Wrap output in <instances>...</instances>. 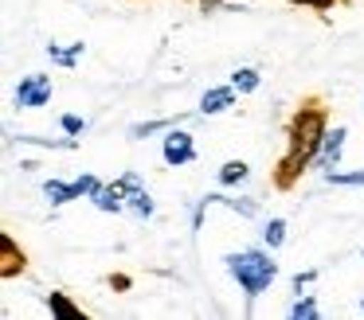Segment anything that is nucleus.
I'll list each match as a JSON object with an SVG mask.
<instances>
[{"label":"nucleus","instance_id":"f257e3e1","mask_svg":"<svg viewBox=\"0 0 364 320\" xmlns=\"http://www.w3.org/2000/svg\"><path fill=\"white\" fill-rule=\"evenodd\" d=\"M325 133H329V114L317 98H306L298 109H294L290 125H286V153L274 168V187L278 192H290L301 180V172L314 168L317 148H321Z\"/></svg>","mask_w":364,"mask_h":320},{"label":"nucleus","instance_id":"f03ea898","mask_svg":"<svg viewBox=\"0 0 364 320\" xmlns=\"http://www.w3.org/2000/svg\"><path fill=\"white\" fill-rule=\"evenodd\" d=\"M228 273L235 277V285L243 289L247 304H255L278 277V262H274V250H259V246H247V250H235V254L223 258Z\"/></svg>","mask_w":364,"mask_h":320},{"label":"nucleus","instance_id":"7ed1b4c3","mask_svg":"<svg viewBox=\"0 0 364 320\" xmlns=\"http://www.w3.org/2000/svg\"><path fill=\"white\" fill-rule=\"evenodd\" d=\"M51 94H55V82H51V75H43V70H32V75H24L16 82V90H12V101H16V109H43L51 101Z\"/></svg>","mask_w":364,"mask_h":320},{"label":"nucleus","instance_id":"20e7f679","mask_svg":"<svg viewBox=\"0 0 364 320\" xmlns=\"http://www.w3.org/2000/svg\"><path fill=\"white\" fill-rule=\"evenodd\" d=\"M161 160L168 164V168H184V164L196 160V137H192L188 129H181V125H173V129H165V145H161Z\"/></svg>","mask_w":364,"mask_h":320},{"label":"nucleus","instance_id":"39448f33","mask_svg":"<svg viewBox=\"0 0 364 320\" xmlns=\"http://www.w3.org/2000/svg\"><path fill=\"white\" fill-rule=\"evenodd\" d=\"M118 184H122V192H126V207L134 211L137 219H153L157 203H153V195L145 192L141 176H137V172H126V176H118Z\"/></svg>","mask_w":364,"mask_h":320},{"label":"nucleus","instance_id":"423d86ee","mask_svg":"<svg viewBox=\"0 0 364 320\" xmlns=\"http://www.w3.org/2000/svg\"><path fill=\"white\" fill-rule=\"evenodd\" d=\"M345 137H348V129H345V125H337V129H329V133H325L321 148H317L314 168H321V172L341 168V156H345Z\"/></svg>","mask_w":364,"mask_h":320},{"label":"nucleus","instance_id":"0eeeda50","mask_svg":"<svg viewBox=\"0 0 364 320\" xmlns=\"http://www.w3.org/2000/svg\"><path fill=\"white\" fill-rule=\"evenodd\" d=\"M235 86H212V90H204V98H200V114L204 117H215V114H223V109H231L235 106Z\"/></svg>","mask_w":364,"mask_h":320},{"label":"nucleus","instance_id":"6e6552de","mask_svg":"<svg viewBox=\"0 0 364 320\" xmlns=\"http://www.w3.org/2000/svg\"><path fill=\"white\" fill-rule=\"evenodd\" d=\"M0 277H16V273L28 270V258L24 250H16V242H12V234H0Z\"/></svg>","mask_w":364,"mask_h":320},{"label":"nucleus","instance_id":"1a4fd4ad","mask_svg":"<svg viewBox=\"0 0 364 320\" xmlns=\"http://www.w3.org/2000/svg\"><path fill=\"white\" fill-rule=\"evenodd\" d=\"M90 203H95L98 211H106V215H118V211H126V192H122V184L114 180V184H102L95 195H90Z\"/></svg>","mask_w":364,"mask_h":320},{"label":"nucleus","instance_id":"9d476101","mask_svg":"<svg viewBox=\"0 0 364 320\" xmlns=\"http://www.w3.org/2000/svg\"><path fill=\"white\" fill-rule=\"evenodd\" d=\"M43 199H48L51 207H63V203H71V199H82V192H79L75 180H43Z\"/></svg>","mask_w":364,"mask_h":320},{"label":"nucleus","instance_id":"9b49d317","mask_svg":"<svg viewBox=\"0 0 364 320\" xmlns=\"http://www.w3.org/2000/svg\"><path fill=\"white\" fill-rule=\"evenodd\" d=\"M48 55H51V62H55V67H63V70H75L79 67V59L82 55H87V43H82V39H75V43H48Z\"/></svg>","mask_w":364,"mask_h":320},{"label":"nucleus","instance_id":"f8f14e48","mask_svg":"<svg viewBox=\"0 0 364 320\" xmlns=\"http://www.w3.org/2000/svg\"><path fill=\"white\" fill-rule=\"evenodd\" d=\"M173 125H181V117H157V121H137V125H129V140H145V137H153V133H161V129H173Z\"/></svg>","mask_w":364,"mask_h":320},{"label":"nucleus","instance_id":"ddd939ff","mask_svg":"<svg viewBox=\"0 0 364 320\" xmlns=\"http://www.w3.org/2000/svg\"><path fill=\"white\" fill-rule=\"evenodd\" d=\"M48 309L51 316H63V320H82V309L75 301H67V293H48Z\"/></svg>","mask_w":364,"mask_h":320},{"label":"nucleus","instance_id":"4468645a","mask_svg":"<svg viewBox=\"0 0 364 320\" xmlns=\"http://www.w3.org/2000/svg\"><path fill=\"white\" fill-rule=\"evenodd\" d=\"M247 176H251V164H247V160H228V164L220 168V184H223V187L243 184Z\"/></svg>","mask_w":364,"mask_h":320},{"label":"nucleus","instance_id":"2eb2a0df","mask_svg":"<svg viewBox=\"0 0 364 320\" xmlns=\"http://www.w3.org/2000/svg\"><path fill=\"white\" fill-rule=\"evenodd\" d=\"M231 86H235L239 94H255V90L262 86V75H259L255 67H239L235 75H231Z\"/></svg>","mask_w":364,"mask_h":320},{"label":"nucleus","instance_id":"dca6fc26","mask_svg":"<svg viewBox=\"0 0 364 320\" xmlns=\"http://www.w3.org/2000/svg\"><path fill=\"white\" fill-rule=\"evenodd\" d=\"M290 316L294 320H317L321 309H317V297L314 293H298V301L290 304Z\"/></svg>","mask_w":364,"mask_h":320},{"label":"nucleus","instance_id":"f3484780","mask_svg":"<svg viewBox=\"0 0 364 320\" xmlns=\"http://www.w3.org/2000/svg\"><path fill=\"white\" fill-rule=\"evenodd\" d=\"M286 231H290V226H286V219H267V226H262V242H267L270 250H278L286 242Z\"/></svg>","mask_w":364,"mask_h":320},{"label":"nucleus","instance_id":"a211bd4d","mask_svg":"<svg viewBox=\"0 0 364 320\" xmlns=\"http://www.w3.org/2000/svg\"><path fill=\"white\" fill-rule=\"evenodd\" d=\"M212 199L220 203V207H231V211H239L243 219H255V215H259V203H255V199H231V195H212Z\"/></svg>","mask_w":364,"mask_h":320},{"label":"nucleus","instance_id":"6ab92c4d","mask_svg":"<svg viewBox=\"0 0 364 320\" xmlns=\"http://www.w3.org/2000/svg\"><path fill=\"white\" fill-rule=\"evenodd\" d=\"M325 184H333V187H364V168H356V172H325Z\"/></svg>","mask_w":364,"mask_h":320},{"label":"nucleus","instance_id":"aec40b11","mask_svg":"<svg viewBox=\"0 0 364 320\" xmlns=\"http://www.w3.org/2000/svg\"><path fill=\"white\" fill-rule=\"evenodd\" d=\"M59 129L71 133V137H82V133H87V117H79V114H63V117H59Z\"/></svg>","mask_w":364,"mask_h":320},{"label":"nucleus","instance_id":"412c9836","mask_svg":"<svg viewBox=\"0 0 364 320\" xmlns=\"http://www.w3.org/2000/svg\"><path fill=\"white\" fill-rule=\"evenodd\" d=\"M290 4H298V8H314V12H329L337 0H290Z\"/></svg>","mask_w":364,"mask_h":320},{"label":"nucleus","instance_id":"4be33fe9","mask_svg":"<svg viewBox=\"0 0 364 320\" xmlns=\"http://www.w3.org/2000/svg\"><path fill=\"white\" fill-rule=\"evenodd\" d=\"M314 277H317L314 270H306V273H294V293H301V289H309V285H314Z\"/></svg>","mask_w":364,"mask_h":320},{"label":"nucleus","instance_id":"5701e85b","mask_svg":"<svg viewBox=\"0 0 364 320\" xmlns=\"http://www.w3.org/2000/svg\"><path fill=\"white\" fill-rule=\"evenodd\" d=\"M360 312H364V301H360Z\"/></svg>","mask_w":364,"mask_h":320},{"label":"nucleus","instance_id":"b1692460","mask_svg":"<svg viewBox=\"0 0 364 320\" xmlns=\"http://www.w3.org/2000/svg\"><path fill=\"white\" fill-rule=\"evenodd\" d=\"M204 4H208V0H204Z\"/></svg>","mask_w":364,"mask_h":320}]
</instances>
